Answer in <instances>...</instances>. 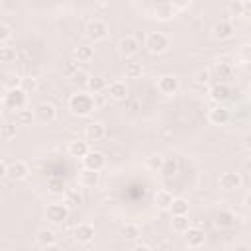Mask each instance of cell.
Listing matches in <instances>:
<instances>
[{"label":"cell","instance_id":"6da1fadb","mask_svg":"<svg viewBox=\"0 0 251 251\" xmlns=\"http://www.w3.org/2000/svg\"><path fill=\"white\" fill-rule=\"evenodd\" d=\"M69 110L78 118L90 116L96 110V98L92 96V92H76L69 98Z\"/></svg>","mask_w":251,"mask_h":251},{"label":"cell","instance_id":"7a4b0ae2","mask_svg":"<svg viewBox=\"0 0 251 251\" xmlns=\"http://www.w3.org/2000/svg\"><path fill=\"white\" fill-rule=\"evenodd\" d=\"M25 104H27V90H25L24 86H18V88H6L4 96H2V106H4L6 110H14V112H18V110L25 108Z\"/></svg>","mask_w":251,"mask_h":251},{"label":"cell","instance_id":"3957f363","mask_svg":"<svg viewBox=\"0 0 251 251\" xmlns=\"http://www.w3.org/2000/svg\"><path fill=\"white\" fill-rule=\"evenodd\" d=\"M69 206L65 202H51L47 208H45V218L53 224V226H61L67 222L69 218Z\"/></svg>","mask_w":251,"mask_h":251},{"label":"cell","instance_id":"277c9868","mask_svg":"<svg viewBox=\"0 0 251 251\" xmlns=\"http://www.w3.org/2000/svg\"><path fill=\"white\" fill-rule=\"evenodd\" d=\"M169 45H171V39H169V35L163 33V31H151V33H147V37H145V47H147L151 53H163V51L169 49Z\"/></svg>","mask_w":251,"mask_h":251},{"label":"cell","instance_id":"5b68a950","mask_svg":"<svg viewBox=\"0 0 251 251\" xmlns=\"http://www.w3.org/2000/svg\"><path fill=\"white\" fill-rule=\"evenodd\" d=\"M178 78L173 76V75H163L157 78V90L163 94V96H173L178 92Z\"/></svg>","mask_w":251,"mask_h":251},{"label":"cell","instance_id":"8992f818","mask_svg":"<svg viewBox=\"0 0 251 251\" xmlns=\"http://www.w3.org/2000/svg\"><path fill=\"white\" fill-rule=\"evenodd\" d=\"M241 184H243V176L239 173H233V171L222 173L218 178V186L222 190H237Z\"/></svg>","mask_w":251,"mask_h":251},{"label":"cell","instance_id":"52a82bcc","mask_svg":"<svg viewBox=\"0 0 251 251\" xmlns=\"http://www.w3.org/2000/svg\"><path fill=\"white\" fill-rule=\"evenodd\" d=\"M86 37L88 39H92V41H100V39H104L106 35H108V25H106V22H102V20H90L88 24H86Z\"/></svg>","mask_w":251,"mask_h":251},{"label":"cell","instance_id":"ba28073f","mask_svg":"<svg viewBox=\"0 0 251 251\" xmlns=\"http://www.w3.org/2000/svg\"><path fill=\"white\" fill-rule=\"evenodd\" d=\"M29 175V167L24 163V161H12L8 165V173H6V178L12 180V182H18V180H24L25 176Z\"/></svg>","mask_w":251,"mask_h":251},{"label":"cell","instance_id":"9c48e42d","mask_svg":"<svg viewBox=\"0 0 251 251\" xmlns=\"http://www.w3.org/2000/svg\"><path fill=\"white\" fill-rule=\"evenodd\" d=\"M212 33H214V37H216V39H220V41H226V39L233 37V33H235V27H233V24H231L229 20H220V22H216V24H214V27H212Z\"/></svg>","mask_w":251,"mask_h":251},{"label":"cell","instance_id":"30bf717a","mask_svg":"<svg viewBox=\"0 0 251 251\" xmlns=\"http://www.w3.org/2000/svg\"><path fill=\"white\" fill-rule=\"evenodd\" d=\"M210 98H212L216 104H222V102L229 100V98H231V86H229L227 82H224V80L216 82V84L210 88Z\"/></svg>","mask_w":251,"mask_h":251},{"label":"cell","instance_id":"8fae6325","mask_svg":"<svg viewBox=\"0 0 251 251\" xmlns=\"http://www.w3.org/2000/svg\"><path fill=\"white\" fill-rule=\"evenodd\" d=\"M184 241H186L188 247H200L206 241V231L202 227H198V226H190L184 231Z\"/></svg>","mask_w":251,"mask_h":251},{"label":"cell","instance_id":"7c38bea8","mask_svg":"<svg viewBox=\"0 0 251 251\" xmlns=\"http://www.w3.org/2000/svg\"><path fill=\"white\" fill-rule=\"evenodd\" d=\"M118 51H120V55H124V57H133V55L139 51V41H137L133 35H124V37L118 41Z\"/></svg>","mask_w":251,"mask_h":251},{"label":"cell","instance_id":"4fadbf2b","mask_svg":"<svg viewBox=\"0 0 251 251\" xmlns=\"http://www.w3.org/2000/svg\"><path fill=\"white\" fill-rule=\"evenodd\" d=\"M108 129L102 122H90L86 127H84V137L86 141H102L106 137Z\"/></svg>","mask_w":251,"mask_h":251},{"label":"cell","instance_id":"5bb4252c","mask_svg":"<svg viewBox=\"0 0 251 251\" xmlns=\"http://www.w3.org/2000/svg\"><path fill=\"white\" fill-rule=\"evenodd\" d=\"M82 167L86 169H94V171H102L106 167V157L100 151H88L82 157Z\"/></svg>","mask_w":251,"mask_h":251},{"label":"cell","instance_id":"9a60e30c","mask_svg":"<svg viewBox=\"0 0 251 251\" xmlns=\"http://www.w3.org/2000/svg\"><path fill=\"white\" fill-rule=\"evenodd\" d=\"M235 224H237V216L231 210H220L214 216V226L220 229H231Z\"/></svg>","mask_w":251,"mask_h":251},{"label":"cell","instance_id":"2e32d148","mask_svg":"<svg viewBox=\"0 0 251 251\" xmlns=\"http://www.w3.org/2000/svg\"><path fill=\"white\" fill-rule=\"evenodd\" d=\"M35 116H37V120H39L41 124H51V122H55V118H57V110H55V106H53L51 102H41V104L35 108Z\"/></svg>","mask_w":251,"mask_h":251},{"label":"cell","instance_id":"e0dca14e","mask_svg":"<svg viewBox=\"0 0 251 251\" xmlns=\"http://www.w3.org/2000/svg\"><path fill=\"white\" fill-rule=\"evenodd\" d=\"M208 120L214 124V126H226L229 122V110L224 108L222 104L214 106L210 112H208Z\"/></svg>","mask_w":251,"mask_h":251},{"label":"cell","instance_id":"ac0fdd59","mask_svg":"<svg viewBox=\"0 0 251 251\" xmlns=\"http://www.w3.org/2000/svg\"><path fill=\"white\" fill-rule=\"evenodd\" d=\"M98 180H100V171H94V169H86V167H84V169L78 173V184L84 186V188L96 186Z\"/></svg>","mask_w":251,"mask_h":251},{"label":"cell","instance_id":"d6986e66","mask_svg":"<svg viewBox=\"0 0 251 251\" xmlns=\"http://www.w3.org/2000/svg\"><path fill=\"white\" fill-rule=\"evenodd\" d=\"M94 226L92 224H86V222H82V224H78L76 227H75V239L78 241V243H90L92 239H94Z\"/></svg>","mask_w":251,"mask_h":251},{"label":"cell","instance_id":"ffe728a7","mask_svg":"<svg viewBox=\"0 0 251 251\" xmlns=\"http://www.w3.org/2000/svg\"><path fill=\"white\" fill-rule=\"evenodd\" d=\"M35 239L41 247H55L57 245V233L51 229V227H41L37 233H35Z\"/></svg>","mask_w":251,"mask_h":251},{"label":"cell","instance_id":"44dd1931","mask_svg":"<svg viewBox=\"0 0 251 251\" xmlns=\"http://www.w3.org/2000/svg\"><path fill=\"white\" fill-rule=\"evenodd\" d=\"M108 96L112 100H126L127 96V86L124 80H114L108 84Z\"/></svg>","mask_w":251,"mask_h":251},{"label":"cell","instance_id":"7402d4cb","mask_svg":"<svg viewBox=\"0 0 251 251\" xmlns=\"http://www.w3.org/2000/svg\"><path fill=\"white\" fill-rule=\"evenodd\" d=\"M69 155L71 157H76V159H82L90 149H88V141H82V139H73L67 147Z\"/></svg>","mask_w":251,"mask_h":251},{"label":"cell","instance_id":"603a6c76","mask_svg":"<svg viewBox=\"0 0 251 251\" xmlns=\"http://www.w3.org/2000/svg\"><path fill=\"white\" fill-rule=\"evenodd\" d=\"M63 202L73 210V208H78L80 204H82V194L76 190V188H69V190H65V194H63Z\"/></svg>","mask_w":251,"mask_h":251},{"label":"cell","instance_id":"cb8c5ba5","mask_svg":"<svg viewBox=\"0 0 251 251\" xmlns=\"http://www.w3.org/2000/svg\"><path fill=\"white\" fill-rule=\"evenodd\" d=\"M173 200H175V196L169 190H157V194H155V204L159 210H171Z\"/></svg>","mask_w":251,"mask_h":251},{"label":"cell","instance_id":"d4e9b609","mask_svg":"<svg viewBox=\"0 0 251 251\" xmlns=\"http://www.w3.org/2000/svg\"><path fill=\"white\" fill-rule=\"evenodd\" d=\"M86 88H88V92H92L94 96L96 94H100V92H104V90H108V84H106V80L102 78V76H90L88 78V82H86Z\"/></svg>","mask_w":251,"mask_h":251},{"label":"cell","instance_id":"484cf974","mask_svg":"<svg viewBox=\"0 0 251 251\" xmlns=\"http://www.w3.org/2000/svg\"><path fill=\"white\" fill-rule=\"evenodd\" d=\"M122 237L126 239V241H137L139 237H141V229H139V226L137 224H126L124 227H122Z\"/></svg>","mask_w":251,"mask_h":251},{"label":"cell","instance_id":"4316f807","mask_svg":"<svg viewBox=\"0 0 251 251\" xmlns=\"http://www.w3.org/2000/svg\"><path fill=\"white\" fill-rule=\"evenodd\" d=\"M171 226H173V229H175L176 233H184V231L190 227V220H188L186 214H176V216H173Z\"/></svg>","mask_w":251,"mask_h":251},{"label":"cell","instance_id":"83f0119b","mask_svg":"<svg viewBox=\"0 0 251 251\" xmlns=\"http://www.w3.org/2000/svg\"><path fill=\"white\" fill-rule=\"evenodd\" d=\"M75 59L76 61H80V63H86V61H90L92 57H94V49L90 47V45H86V43H82V45H78L76 49H75Z\"/></svg>","mask_w":251,"mask_h":251},{"label":"cell","instance_id":"f1b7e54d","mask_svg":"<svg viewBox=\"0 0 251 251\" xmlns=\"http://www.w3.org/2000/svg\"><path fill=\"white\" fill-rule=\"evenodd\" d=\"M78 71H80V61H76V59H69V61H65L61 65V73L65 76H69V78H73Z\"/></svg>","mask_w":251,"mask_h":251},{"label":"cell","instance_id":"f546056e","mask_svg":"<svg viewBox=\"0 0 251 251\" xmlns=\"http://www.w3.org/2000/svg\"><path fill=\"white\" fill-rule=\"evenodd\" d=\"M214 73H216V76H218L220 80H226V78H229V76H231L233 69H231V65H229V63L220 61V63H216V65H214Z\"/></svg>","mask_w":251,"mask_h":251},{"label":"cell","instance_id":"4dcf8cb0","mask_svg":"<svg viewBox=\"0 0 251 251\" xmlns=\"http://www.w3.org/2000/svg\"><path fill=\"white\" fill-rule=\"evenodd\" d=\"M16 127H18L16 122H4L2 127H0V137H2L4 141L14 139V137H16Z\"/></svg>","mask_w":251,"mask_h":251},{"label":"cell","instance_id":"1f68e13d","mask_svg":"<svg viewBox=\"0 0 251 251\" xmlns=\"http://www.w3.org/2000/svg\"><path fill=\"white\" fill-rule=\"evenodd\" d=\"M22 80L24 78L18 73H6L2 78V84H4V88H18V86H22Z\"/></svg>","mask_w":251,"mask_h":251},{"label":"cell","instance_id":"d6a6232c","mask_svg":"<svg viewBox=\"0 0 251 251\" xmlns=\"http://www.w3.org/2000/svg\"><path fill=\"white\" fill-rule=\"evenodd\" d=\"M31 120H33V114H31V110H25V108L18 110L14 116V122L18 126H31Z\"/></svg>","mask_w":251,"mask_h":251},{"label":"cell","instance_id":"836d02e7","mask_svg":"<svg viewBox=\"0 0 251 251\" xmlns=\"http://www.w3.org/2000/svg\"><path fill=\"white\" fill-rule=\"evenodd\" d=\"M47 190L51 194H65V180L63 178H57V176L49 178L47 180Z\"/></svg>","mask_w":251,"mask_h":251},{"label":"cell","instance_id":"e575fe53","mask_svg":"<svg viewBox=\"0 0 251 251\" xmlns=\"http://www.w3.org/2000/svg\"><path fill=\"white\" fill-rule=\"evenodd\" d=\"M141 73H143L141 63L129 61V63L126 65V76H127V78H139V76H141Z\"/></svg>","mask_w":251,"mask_h":251},{"label":"cell","instance_id":"d590c367","mask_svg":"<svg viewBox=\"0 0 251 251\" xmlns=\"http://www.w3.org/2000/svg\"><path fill=\"white\" fill-rule=\"evenodd\" d=\"M0 61L2 63H14L16 61V49L8 47L6 43H2V47H0Z\"/></svg>","mask_w":251,"mask_h":251},{"label":"cell","instance_id":"8d00e7d4","mask_svg":"<svg viewBox=\"0 0 251 251\" xmlns=\"http://www.w3.org/2000/svg\"><path fill=\"white\" fill-rule=\"evenodd\" d=\"M171 212H173V216H176V214H188V202L184 198H175L173 200V206H171Z\"/></svg>","mask_w":251,"mask_h":251},{"label":"cell","instance_id":"74e56055","mask_svg":"<svg viewBox=\"0 0 251 251\" xmlns=\"http://www.w3.org/2000/svg\"><path fill=\"white\" fill-rule=\"evenodd\" d=\"M210 78H212V71L210 69H200L194 75V82L196 84H206V82H210Z\"/></svg>","mask_w":251,"mask_h":251},{"label":"cell","instance_id":"f35d334b","mask_svg":"<svg viewBox=\"0 0 251 251\" xmlns=\"http://www.w3.org/2000/svg\"><path fill=\"white\" fill-rule=\"evenodd\" d=\"M163 163H165V157H161V155H153V157L147 159V167L151 171H161L163 169Z\"/></svg>","mask_w":251,"mask_h":251},{"label":"cell","instance_id":"ab89813d","mask_svg":"<svg viewBox=\"0 0 251 251\" xmlns=\"http://www.w3.org/2000/svg\"><path fill=\"white\" fill-rule=\"evenodd\" d=\"M176 169H178V159L176 157H173V159H165V163H163V173H167V175H171V173H176Z\"/></svg>","mask_w":251,"mask_h":251},{"label":"cell","instance_id":"60d3db41","mask_svg":"<svg viewBox=\"0 0 251 251\" xmlns=\"http://www.w3.org/2000/svg\"><path fill=\"white\" fill-rule=\"evenodd\" d=\"M227 12H229V16H243V2H239V0H235V2H231L229 6H227Z\"/></svg>","mask_w":251,"mask_h":251},{"label":"cell","instance_id":"b9f144b4","mask_svg":"<svg viewBox=\"0 0 251 251\" xmlns=\"http://www.w3.org/2000/svg\"><path fill=\"white\" fill-rule=\"evenodd\" d=\"M88 78H90V75H88L86 71H82V69H80V71H78V73H76V75H75V76H73L71 80H73L75 84H82V86H86Z\"/></svg>","mask_w":251,"mask_h":251},{"label":"cell","instance_id":"7bdbcfd3","mask_svg":"<svg viewBox=\"0 0 251 251\" xmlns=\"http://www.w3.org/2000/svg\"><path fill=\"white\" fill-rule=\"evenodd\" d=\"M10 37H12V27H10L6 22L0 24V43H6Z\"/></svg>","mask_w":251,"mask_h":251},{"label":"cell","instance_id":"ee69618b","mask_svg":"<svg viewBox=\"0 0 251 251\" xmlns=\"http://www.w3.org/2000/svg\"><path fill=\"white\" fill-rule=\"evenodd\" d=\"M239 59L245 63H251V45H243L239 49Z\"/></svg>","mask_w":251,"mask_h":251},{"label":"cell","instance_id":"f6af8a7d","mask_svg":"<svg viewBox=\"0 0 251 251\" xmlns=\"http://www.w3.org/2000/svg\"><path fill=\"white\" fill-rule=\"evenodd\" d=\"M22 84H24V88H25V90H35L39 82H37V78L27 76V78H24V80H22Z\"/></svg>","mask_w":251,"mask_h":251},{"label":"cell","instance_id":"bcb514c9","mask_svg":"<svg viewBox=\"0 0 251 251\" xmlns=\"http://www.w3.org/2000/svg\"><path fill=\"white\" fill-rule=\"evenodd\" d=\"M243 16L251 18V0H243Z\"/></svg>","mask_w":251,"mask_h":251},{"label":"cell","instance_id":"7dc6e473","mask_svg":"<svg viewBox=\"0 0 251 251\" xmlns=\"http://www.w3.org/2000/svg\"><path fill=\"white\" fill-rule=\"evenodd\" d=\"M8 161L6 159H0V176H6V173H8Z\"/></svg>","mask_w":251,"mask_h":251},{"label":"cell","instance_id":"c3c4849f","mask_svg":"<svg viewBox=\"0 0 251 251\" xmlns=\"http://www.w3.org/2000/svg\"><path fill=\"white\" fill-rule=\"evenodd\" d=\"M243 147H245L247 151H251V131L243 135Z\"/></svg>","mask_w":251,"mask_h":251},{"label":"cell","instance_id":"681fc988","mask_svg":"<svg viewBox=\"0 0 251 251\" xmlns=\"http://www.w3.org/2000/svg\"><path fill=\"white\" fill-rule=\"evenodd\" d=\"M243 169H245V171H249V173H251V157H247V159H245V161H243Z\"/></svg>","mask_w":251,"mask_h":251},{"label":"cell","instance_id":"f907efd6","mask_svg":"<svg viewBox=\"0 0 251 251\" xmlns=\"http://www.w3.org/2000/svg\"><path fill=\"white\" fill-rule=\"evenodd\" d=\"M243 204H245V206H247V208L251 210V192H247V196H245V200H243Z\"/></svg>","mask_w":251,"mask_h":251},{"label":"cell","instance_id":"816d5d0a","mask_svg":"<svg viewBox=\"0 0 251 251\" xmlns=\"http://www.w3.org/2000/svg\"><path fill=\"white\" fill-rule=\"evenodd\" d=\"M249 247H251V245H247V243H237V245H235V249H249Z\"/></svg>","mask_w":251,"mask_h":251}]
</instances>
